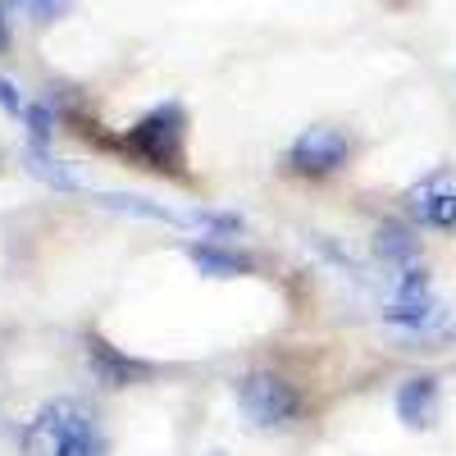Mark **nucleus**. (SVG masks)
Returning a JSON list of instances; mask_svg holds the SVG:
<instances>
[{"mask_svg":"<svg viewBox=\"0 0 456 456\" xmlns=\"http://www.w3.org/2000/svg\"><path fill=\"white\" fill-rule=\"evenodd\" d=\"M105 438L96 415L73 402V397H55L32 415V425L23 429V456H105Z\"/></svg>","mask_w":456,"mask_h":456,"instance_id":"obj_1","label":"nucleus"},{"mask_svg":"<svg viewBox=\"0 0 456 456\" xmlns=\"http://www.w3.org/2000/svg\"><path fill=\"white\" fill-rule=\"evenodd\" d=\"M124 146L146 165V169H160V174H183L187 165V114L169 101V105H156L137 119L124 137Z\"/></svg>","mask_w":456,"mask_h":456,"instance_id":"obj_2","label":"nucleus"},{"mask_svg":"<svg viewBox=\"0 0 456 456\" xmlns=\"http://www.w3.org/2000/svg\"><path fill=\"white\" fill-rule=\"evenodd\" d=\"M238 402H242V411L251 415V420L265 425V429L288 425L292 415H297V406H301L288 379H279V374H270V370L247 374L242 384H238Z\"/></svg>","mask_w":456,"mask_h":456,"instance_id":"obj_3","label":"nucleus"},{"mask_svg":"<svg viewBox=\"0 0 456 456\" xmlns=\"http://www.w3.org/2000/svg\"><path fill=\"white\" fill-rule=\"evenodd\" d=\"M347 156H352V142L342 137L338 128H306L288 146V165L297 174H311V178L342 169V165H347Z\"/></svg>","mask_w":456,"mask_h":456,"instance_id":"obj_4","label":"nucleus"},{"mask_svg":"<svg viewBox=\"0 0 456 456\" xmlns=\"http://www.w3.org/2000/svg\"><path fill=\"white\" fill-rule=\"evenodd\" d=\"M406 206L411 215L429 224V228H456V178L447 169L429 174L425 183H415L406 192Z\"/></svg>","mask_w":456,"mask_h":456,"instance_id":"obj_5","label":"nucleus"},{"mask_svg":"<svg viewBox=\"0 0 456 456\" xmlns=\"http://www.w3.org/2000/svg\"><path fill=\"white\" fill-rule=\"evenodd\" d=\"M397 415L406 429H429L438 420V379L420 374V379H406L397 388Z\"/></svg>","mask_w":456,"mask_h":456,"instance_id":"obj_6","label":"nucleus"},{"mask_svg":"<svg viewBox=\"0 0 456 456\" xmlns=\"http://www.w3.org/2000/svg\"><path fill=\"white\" fill-rule=\"evenodd\" d=\"M187 260H192L201 274H210V279L251 274V260L238 256V251H228V247H219V242H192V247H187Z\"/></svg>","mask_w":456,"mask_h":456,"instance_id":"obj_7","label":"nucleus"},{"mask_svg":"<svg viewBox=\"0 0 456 456\" xmlns=\"http://www.w3.org/2000/svg\"><path fill=\"white\" fill-rule=\"evenodd\" d=\"M87 361H92L96 379H101V384H110V388H124V384H133V379L142 374L137 361L119 356V352H114L110 342H101V338H87Z\"/></svg>","mask_w":456,"mask_h":456,"instance_id":"obj_8","label":"nucleus"},{"mask_svg":"<svg viewBox=\"0 0 456 456\" xmlns=\"http://www.w3.org/2000/svg\"><path fill=\"white\" fill-rule=\"evenodd\" d=\"M28 174H37L42 183L60 187V192H83V187H87V174H83L78 165H69V160H55V156H46L42 146H32V151H28Z\"/></svg>","mask_w":456,"mask_h":456,"instance_id":"obj_9","label":"nucleus"},{"mask_svg":"<svg viewBox=\"0 0 456 456\" xmlns=\"http://www.w3.org/2000/svg\"><path fill=\"white\" fill-rule=\"evenodd\" d=\"M374 251L384 256L397 274H402V270H411V265H420V242H415V238L406 233V228H397V224H384V228H379Z\"/></svg>","mask_w":456,"mask_h":456,"instance_id":"obj_10","label":"nucleus"},{"mask_svg":"<svg viewBox=\"0 0 456 456\" xmlns=\"http://www.w3.org/2000/svg\"><path fill=\"white\" fill-rule=\"evenodd\" d=\"M14 5H19L32 23H55L60 14H69L73 0H14Z\"/></svg>","mask_w":456,"mask_h":456,"instance_id":"obj_11","label":"nucleus"},{"mask_svg":"<svg viewBox=\"0 0 456 456\" xmlns=\"http://www.w3.org/2000/svg\"><path fill=\"white\" fill-rule=\"evenodd\" d=\"M23 124L32 128V142L42 146V142H46V137L55 133V114H51L46 105H28V114H23Z\"/></svg>","mask_w":456,"mask_h":456,"instance_id":"obj_12","label":"nucleus"},{"mask_svg":"<svg viewBox=\"0 0 456 456\" xmlns=\"http://www.w3.org/2000/svg\"><path fill=\"white\" fill-rule=\"evenodd\" d=\"M0 110H5L10 119H23V114H28V101L19 96V87L10 78H0Z\"/></svg>","mask_w":456,"mask_h":456,"instance_id":"obj_13","label":"nucleus"},{"mask_svg":"<svg viewBox=\"0 0 456 456\" xmlns=\"http://www.w3.org/2000/svg\"><path fill=\"white\" fill-rule=\"evenodd\" d=\"M10 46V23H5V14H0V51Z\"/></svg>","mask_w":456,"mask_h":456,"instance_id":"obj_14","label":"nucleus"}]
</instances>
